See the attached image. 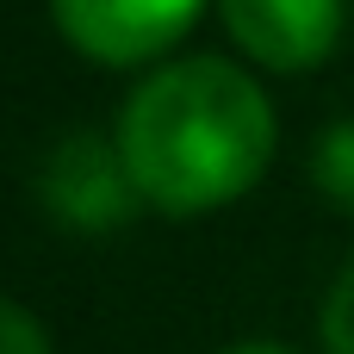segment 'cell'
I'll return each instance as SVG.
<instances>
[{
  "label": "cell",
  "mask_w": 354,
  "mask_h": 354,
  "mask_svg": "<svg viewBox=\"0 0 354 354\" xmlns=\"http://www.w3.org/2000/svg\"><path fill=\"white\" fill-rule=\"evenodd\" d=\"M311 180L330 205L354 212V118H336L311 149Z\"/></svg>",
  "instance_id": "obj_5"
},
{
  "label": "cell",
  "mask_w": 354,
  "mask_h": 354,
  "mask_svg": "<svg viewBox=\"0 0 354 354\" xmlns=\"http://www.w3.org/2000/svg\"><path fill=\"white\" fill-rule=\"evenodd\" d=\"M317 330H324V354H354V261L336 274V286H330V299H324Z\"/></svg>",
  "instance_id": "obj_6"
},
{
  "label": "cell",
  "mask_w": 354,
  "mask_h": 354,
  "mask_svg": "<svg viewBox=\"0 0 354 354\" xmlns=\"http://www.w3.org/2000/svg\"><path fill=\"white\" fill-rule=\"evenodd\" d=\"M199 6L205 0H50V19L81 56L106 68H131L162 56L199 19Z\"/></svg>",
  "instance_id": "obj_3"
},
{
  "label": "cell",
  "mask_w": 354,
  "mask_h": 354,
  "mask_svg": "<svg viewBox=\"0 0 354 354\" xmlns=\"http://www.w3.org/2000/svg\"><path fill=\"white\" fill-rule=\"evenodd\" d=\"M224 354H292V348H280V342H236V348H224Z\"/></svg>",
  "instance_id": "obj_8"
},
{
  "label": "cell",
  "mask_w": 354,
  "mask_h": 354,
  "mask_svg": "<svg viewBox=\"0 0 354 354\" xmlns=\"http://www.w3.org/2000/svg\"><path fill=\"white\" fill-rule=\"evenodd\" d=\"M218 19L249 62L292 75V68H317L342 44L348 6L342 0H218Z\"/></svg>",
  "instance_id": "obj_4"
},
{
  "label": "cell",
  "mask_w": 354,
  "mask_h": 354,
  "mask_svg": "<svg viewBox=\"0 0 354 354\" xmlns=\"http://www.w3.org/2000/svg\"><path fill=\"white\" fill-rule=\"evenodd\" d=\"M118 156L143 205L193 218L243 199L274 162V100L230 56H180L118 106Z\"/></svg>",
  "instance_id": "obj_1"
},
{
  "label": "cell",
  "mask_w": 354,
  "mask_h": 354,
  "mask_svg": "<svg viewBox=\"0 0 354 354\" xmlns=\"http://www.w3.org/2000/svg\"><path fill=\"white\" fill-rule=\"evenodd\" d=\"M37 199L75 236H106L131 224V212L143 205L112 131H62L37 168Z\"/></svg>",
  "instance_id": "obj_2"
},
{
  "label": "cell",
  "mask_w": 354,
  "mask_h": 354,
  "mask_svg": "<svg viewBox=\"0 0 354 354\" xmlns=\"http://www.w3.org/2000/svg\"><path fill=\"white\" fill-rule=\"evenodd\" d=\"M0 354H50V330L12 299H0Z\"/></svg>",
  "instance_id": "obj_7"
}]
</instances>
